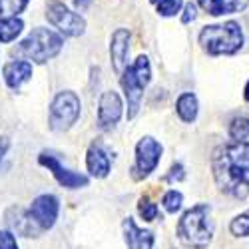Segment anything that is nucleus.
Here are the masks:
<instances>
[{
    "label": "nucleus",
    "mask_w": 249,
    "mask_h": 249,
    "mask_svg": "<svg viewBox=\"0 0 249 249\" xmlns=\"http://www.w3.org/2000/svg\"><path fill=\"white\" fill-rule=\"evenodd\" d=\"M199 6L212 16H223V14H235L247 8L249 0H197Z\"/></svg>",
    "instance_id": "nucleus-16"
},
{
    "label": "nucleus",
    "mask_w": 249,
    "mask_h": 249,
    "mask_svg": "<svg viewBox=\"0 0 249 249\" xmlns=\"http://www.w3.org/2000/svg\"><path fill=\"white\" fill-rule=\"evenodd\" d=\"M80 110H82V104L80 98L76 96V92H60L52 104H50V130L52 132H68L74 124L80 118Z\"/></svg>",
    "instance_id": "nucleus-6"
},
{
    "label": "nucleus",
    "mask_w": 249,
    "mask_h": 249,
    "mask_svg": "<svg viewBox=\"0 0 249 249\" xmlns=\"http://www.w3.org/2000/svg\"><path fill=\"white\" fill-rule=\"evenodd\" d=\"M28 6V0H0V16H18Z\"/></svg>",
    "instance_id": "nucleus-20"
},
{
    "label": "nucleus",
    "mask_w": 249,
    "mask_h": 249,
    "mask_svg": "<svg viewBox=\"0 0 249 249\" xmlns=\"http://www.w3.org/2000/svg\"><path fill=\"white\" fill-rule=\"evenodd\" d=\"M181 201H183V196L179 192H176V190H170L168 194L163 196V199H161V203H163V207H165V212H168V213L179 212Z\"/></svg>",
    "instance_id": "nucleus-23"
},
{
    "label": "nucleus",
    "mask_w": 249,
    "mask_h": 249,
    "mask_svg": "<svg viewBox=\"0 0 249 249\" xmlns=\"http://www.w3.org/2000/svg\"><path fill=\"white\" fill-rule=\"evenodd\" d=\"M62 46H64L62 34H56L50 28L40 26V28H34L22 42L14 48V54L22 56L26 60H32L36 64H44V62H48L60 54Z\"/></svg>",
    "instance_id": "nucleus-3"
},
{
    "label": "nucleus",
    "mask_w": 249,
    "mask_h": 249,
    "mask_svg": "<svg viewBox=\"0 0 249 249\" xmlns=\"http://www.w3.org/2000/svg\"><path fill=\"white\" fill-rule=\"evenodd\" d=\"M24 22L16 16H0V42L8 44L12 40H16V36L22 32Z\"/></svg>",
    "instance_id": "nucleus-18"
},
{
    "label": "nucleus",
    "mask_w": 249,
    "mask_h": 249,
    "mask_svg": "<svg viewBox=\"0 0 249 249\" xmlns=\"http://www.w3.org/2000/svg\"><path fill=\"white\" fill-rule=\"evenodd\" d=\"M0 249H18L16 237L6 230L0 231Z\"/></svg>",
    "instance_id": "nucleus-25"
},
{
    "label": "nucleus",
    "mask_w": 249,
    "mask_h": 249,
    "mask_svg": "<svg viewBox=\"0 0 249 249\" xmlns=\"http://www.w3.org/2000/svg\"><path fill=\"white\" fill-rule=\"evenodd\" d=\"M165 179H168V181H181L183 179V168H181V163H174L170 174L165 176Z\"/></svg>",
    "instance_id": "nucleus-27"
},
{
    "label": "nucleus",
    "mask_w": 249,
    "mask_h": 249,
    "mask_svg": "<svg viewBox=\"0 0 249 249\" xmlns=\"http://www.w3.org/2000/svg\"><path fill=\"white\" fill-rule=\"evenodd\" d=\"M58 212H60L58 197L52 194H42L32 201V205L28 207L26 213L36 223V227L40 231H48V230H52L56 219H58Z\"/></svg>",
    "instance_id": "nucleus-9"
},
{
    "label": "nucleus",
    "mask_w": 249,
    "mask_h": 249,
    "mask_svg": "<svg viewBox=\"0 0 249 249\" xmlns=\"http://www.w3.org/2000/svg\"><path fill=\"white\" fill-rule=\"evenodd\" d=\"M2 76L10 90H18L24 82L32 78V64L26 60H12L2 68Z\"/></svg>",
    "instance_id": "nucleus-14"
},
{
    "label": "nucleus",
    "mask_w": 249,
    "mask_h": 249,
    "mask_svg": "<svg viewBox=\"0 0 249 249\" xmlns=\"http://www.w3.org/2000/svg\"><path fill=\"white\" fill-rule=\"evenodd\" d=\"M178 237L188 247L207 249L213 237V221L210 219V205L199 203L185 212L178 223Z\"/></svg>",
    "instance_id": "nucleus-2"
},
{
    "label": "nucleus",
    "mask_w": 249,
    "mask_h": 249,
    "mask_svg": "<svg viewBox=\"0 0 249 249\" xmlns=\"http://www.w3.org/2000/svg\"><path fill=\"white\" fill-rule=\"evenodd\" d=\"M199 44L210 56L235 54L243 46V32L237 22H223L203 26L199 32Z\"/></svg>",
    "instance_id": "nucleus-4"
},
{
    "label": "nucleus",
    "mask_w": 249,
    "mask_h": 249,
    "mask_svg": "<svg viewBox=\"0 0 249 249\" xmlns=\"http://www.w3.org/2000/svg\"><path fill=\"white\" fill-rule=\"evenodd\" d=\"M46 18L54 28H58V32L62 36L78 38V36H82L86 32V20L82 18L78 12L70 10L66 4L58 2V0H54V2L48 4Z\"/></svg>",
    "instance_id": "nucleus-7"
},
{
    "label": "nucleus",
    "mask_w": 249,
    "mask_h": 249,
    "mask_svg": "<svg viewBox=\"0 0 249 249\" xmlns=\"http://www.w3.org/2000/svg\"><path fill=\"white\" fill-rule=\"evenodd\" d=\"M138 213L143 221H154V219H158L160 210L150 197H142L140 203H138Z\"/></svg>",
    "instance_id": "nucleus-19"
},
{
    "label": "nucleus",
    "mask_w": 249,
    "mask_h": 249,
    "mask_svg": "<svg viewBox=\"0 0 249 249\" xmlns=\"http://www.w3.org/2000/svg\"><path fill=\"white\" fill-rule=\"evenodd\" d=\"M122 90L126 94V100H128V120H132L138 110H140V104H142V96H143V90L150 84L152 80V68H150V60L148 56H138L134 60L132 66H126L122 74Z\"/></svg>",
    "instance_id": "nucleus-5"
},
{
    "label": "nucleus",
    "mask_w": 249,
    "mask_h": 249,
    "mask_svg": "<svg viewBox=\"0 0 249 249\" xmlns=\"http://www.w3.org/2000/svg\"><path fill=\"white\" fill-rule=\"evenodd\" d=\"M183 6V0H160L158 2V14L160 16H176L179 8Z\"/></svg>",
    "instance_id": "nucleus-24"
},
{
    "label": "nucleus",
    "mask_w": 249,
    "mask_h": 249,
    "mask_svg": "<svg viewBox=\"0 0 249 249\" xmlns=\"http://www.w3.org/2000/svg\"><path fill=\"white\" fill-rule=\"evenodd\" d=\"M196 16H197V8H196V4L188 2V4H185V8H183L181 22H183V24H190V22H194V20H196Z\"/></svg>",
    "instance_id": "nucleus-26"
},
{
    "label": "nucleus",
    "mask_w": 249,
    "mask_h": 249,
    "mask_svg": "<svg viewBox=\"0 0 249 249\" xmlns=\"http://www.w3.org/2000/svg\"><path fill=\"white\" fill-rule=\"evenodd\" d=\"M150 2H154V4H158V2H160V0H150Z\"/></svg>",
    "instance_id": "nucleus-31"
},
{
    "label": "nucleus",
    "mask_w": 249,
    "mask_h": 249,
    "mask_svg": "<svg viewBox=\"0 0 249 249\" xmlns=\"http://www.w3.org/2000/svg\"><path fill=\"white\" fill-rule=\"evenodd\" d=\"M8 148H10V140L6 136H0V161H2V158L6 156Z\"/></svg>",
    "instance_id": "nucleus-28"
},
{
    "label": "nucleus",
    "mask_w": 249,
    "mask_h": 249,
    "mask_svg": "<svg viewBox=\"0 0 249 249\" xmlns=\"http://www.w3.org/2000/svg\"><path fill=\"white\" fill-rule=\"evenodd\" d=\"M230 230H231V233L237 235V237H249V210H247L245 213L237 215V217L231 221Z\"/></svg>",
    "instance_id": "nucleus-22"
},
{
    "label": "nucleus",
    "mask_w": 249,
    "mask_h": 249,
    "mask_svg": "<svg viewBox=\"0 0 249 249\" xmlns=\"http://www.w3.org/2000/svg\"><path fill=\"white\" fill-rule=\"evenodd\" d=\"M124 237H126L128 249H154V233L148 230H140L132 217H126L122 223Z\"/></svg>",
    "instance_id": "nucleus-13"
},
{
    "label": "nucleus",
    "mask_w": 249,
    "mask_h": 249,
    "mask_svg": "<svg viewBox=\"0 0 249 249\" xmlns=\"http://www.w3.org/2000/svg\"><path fill=\"white\" fill-rule=\"evenodd\" d=\"M212 170L223 194L245 199L249 196V143L241 140L219 146L212 156Z\"/></svg>",
    "instance_id": "nucleus-1"
},
{
    "label": "nucleus",
    "mask_w": 249,
    "mask_h": 249,
    "mask_svg": "<svg viewBox=\"0 0 249 249\" xmlns=\"http://www.w3.org/2000/svg\"><path fill=\"white\" fill-rule=\"evenodd\" d=\"M128 54H130V32L126 28H118L112 34V44H110V58L116 74H122L126 70Z\"/></svg>",
    "instance_id": "nucleus-12"
},
{
    "label": "nucleus",
    "mask_w": 249,
    "mask_h": 249,
    "mask_svg": "<svg viewBox=\"0 0 249 249\" xmlns=\"http://www.w3.org/2000/svg\"><path fill=\"white\" fill-rule=\"evenodd\" d=\"M38 161H40V165L48 168V172L54 176V179L62 185V188L78 190V188H86V185H88V178L84 174H76V172L64 168V165H62L52 154L42 152V154L38 156Z\"/></svg>",
    "instance_id": "nucleus-10"
},
{
    "label": "nucleus",
    "mask_w": 249,
    "mask_h": 249,
    "mask_svg": "<svg viewBox=\"0 0 249 249\" xmlns=\"http://www.w3.org/2000/svg\"><path fill=\"white\" fill-rule=\"evenodd\" d=\"M176 112L185 124L196 122V118H197V98L192 92L181 94L176 102Z\"/></svg>",
    "instance_id": "nucleus-17"
},
{
    "label": "nucleus",
    "mask_w": 249,
    "mask_h": 249,
    "mask_svg": "<svg viewBox=\"0 0 249 249\" xmlns=\"http://www.w3.org/2000/svg\"><path fill=\"white\" fill-rule=\"evenodd\" d=\"M161 143L156 142L152 136H146L138 142L136 146V163L132 168V176L134 179H143L148 178L160 163V158H161Z\"/></svg>",
    "instance_id": "nucleus-8"
},
{
    "label": "nucleus",
    "mask_w": 249,
    "mask_h": 249,
    "mask_svg": "<svg viewBox=\"0 0 249 249\" xmlns=\"http://www.w3.org/2000/svg\"><path fill=\"white\" fill-rule=\"evenodd\" d=\"M86 168L90 172L92 178H108L110 170H112V161H110V156L102 150V146L98 143H92L88 148V154H86Z\"/></svg>",
    "instance_id": "nucleus-15"
},
{
    "label": "nucleus",
    "mask_w": 249,
    "mask_h": 249,
    "mask_svg": "<svg viewBox=\"0 0 249 249\" xmlns=\"http://www.w3.org/2000/svg\"><path fill=\"white\" fill-rule=\"evenodd\" d=\"M122 114H124V104H122V98L118 96V92H114V90L104 92L98 102V126L102 130L114 128L120 122Z\"/></svg>",
    "instance_id": "nucleus-11"
},
{
    "label": "nucleus",
    "mask_w": 249,
    "mask_h": 249,
    "mask_svg": "<svg viewBox=\"0 0 249 249\" xmlns=\"http://www.w3.org/2000/svg\"><path fill=\"white\" fill-rule=\"evenodd\" d=\"M245 100L249 102V82H247V86H245Z\"/></svg>",
    "instance_id": "nucleus-30"
},
{
    "label": "nucleus",
    "mask_w": 249,
    "mask_h": 249,
    "mask_svg": "<svg viewBox=\"0 0 249 249\" xmlns=\"http://www.w3.org/2000/svg\"><path fill=\"white\" fill-rule=\"evenodd\" d=\"M230 136L235 142H241L249 138V118H235L230 126Z\"/></svg>",
    "instance_id": "nucleus-21"
},
{
    "label": "nucleus",
    "mask_w": 249,
    "mask_h": 249,
    "mask_svg": "<svg viewBox=\"0 0 249 249\" xmlns=\"http://www.w3.org/2000/svg\"><path fill=\"white\" fill-rule=\"evenodd\" d=\"M90 2H92V0H74V6L78 10H86L90 6Z\"/></svg>",
    "instance_id": "nucleus-29"
}]
</instances>
